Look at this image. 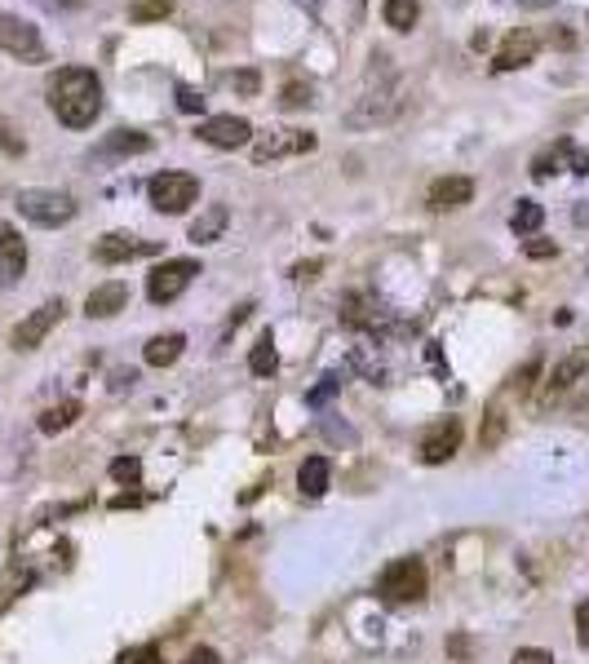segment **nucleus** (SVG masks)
Masks as SVG:
<instances>
[{
    "label": "nucleus",
    "mask_w": 589,
    "mask_h": 664,
    "mask_svg": "<svg viewBox=\"0 0 589 664\" xmlns=\"http://www.w3.org/2000/svg\"><path fill=\"white\" fill-rule=\"evenodd\" d=\"M319 271H323V261H297L293 266V280H315Z\"/></svg>",
    "instance_id": "42"
},
{
    "label": "nucleus",
    "mask_w": 589,
    "mask_h": 664,
    "mask_svg": "<svg viewBox=\"0 0 589 664\" xmlns=\"http://www.w3.org/2000/svg\"><path fill=\"white\" fill-rule=\"evenodd\" d=\"M302 151H315V133H302V128H280L271 138H261L253 147V160L267 164V160H280V156H302Z\"/></svg>",
    "instance_id": "11"
},
{
    "label": "nucleus",
    "mask_w": 589,
    "mask_h": 664,
    "mask_svg": "<svg viewBox=\"0 0 589 664\" xmlns=\"http://www.w3.org/2000/svg\"><path fill=\"white\" fill-rule=\"evenodd\" d=\"M470 199H475V182L452 173V177H439V182L430 186V199H426V205H430L434 213H456V209H466Z\"/></svg>",
    "instance_id": "13"
},
{
    "label": "nucleus",
    "mask_w": 589,
    "mask_h": 664,
    "mask_svg": "<svg viewBox=\"0 0 589 664\" xmlns=\"http://www.w3.org/2000/svg\"><path fill=\"white\" fill-rule=\"evenodd\" d=\"M62 310H68V306H62V297H53V302H45V306H36L19 328H14V351H36L45 337H49V332L58 328V319H62Z\"/></svg>",
    "instance_id": "8"
},
{
    "label": "nucleus",
    "mask_w": 589,
    "mask_h": 664,
    "mask_svg": "<svg viewBox=\"0 0 589 664\" xmlns=\"http://www.w3.org/2000/svg\"><path fill=\"white\" fill-rule=\"evenodd\" d=\"M195 138L218 147V151H235V147L253 143V124L244 115H209V120H200V128H195Z\"/></svg>",
    "instance_id": "7"
},
{
    "label": "nucleus",
    "mask_w": 589,
    "mask_h": 664,
    "mask_svg": "<svg viewBox=\"0 0 589 664\" xmlns=\"http://www.w3.org/2000/svg\"><path fill=\"white\" fill-rule=\"evenodd\" d=\"M589 222V209H576V226H585Z\"/></svg>",
    "instance_id": "46"
},
{
    "label": "nucleus",
    "mask_w": 589,
    "mask_h": 664,
    "mask_svg": "<svg viewBox=\"0 0 589 664\" xmlns=\"http://www.w3.org/2000/svg\"><path fill=\"white\" fill-rule=\"evenodd\" d=\"M572 173H589V156L572 147Z\"/></svg>",
    "instance_id": "44"
},
{
    "label": "nucleus",
    "mask_w": 589,
    "mask_h": 664,
    "mask_svg": "<svg viewBox=\"0 0 589 664\" xmlns=\"http://www.w3.org/2000/svg\"><path fill=\"white\" fill-rule=\"evenodd\" d=\"M182 351H186V337H182V332H160V337H151V342H147L143 359H147L151 368H169V364H177V359H182Z\"/></svg>",
    "instance_id": "20"
},
{
    "label": "nucleus",
    "mask_w": 589,
    "mask_h": 664,
    "mask_svg": "<svg viewBox=\"0 0 589 664\" xmlns=\"http://www.w3.org/2000/svg\"><path fill=\"white\" fill-rule=\"evenodd\" d=\"M151 151V138L147 133H138V128H115V133H107V138L98 143V160H128V156H147Z\"/></svg>",
    "instance_id": "15"
},
{
    "label": "nucleus",
    "mask_w": 589,
    "mask_h": 664,
    "mask_svg": "<svg viewBox=\"0 0 589 664\" xmlns=\"http://www.w3.org/2000/svg\"><path fill=\"white\" fill-rule=\"evenodd\" d=\"M280 368V355H275V342H271V332L261 337L257 346H253V355H248V372L253 377H271Z\"/></svg>",
    "instance_id": "26"
},
{
    "label": "nucleus",
    "mask_w": 589,
    "mask_h": 664,
    "mask_svg": "<svg viewBox=\"0 0 589 664\" xmlns=\"http://www.w3.org/2000/svg\"><path fill=\"white\" fill-rule=\"evenodd\" d=\"M541 222H545V209L537 205V199H518V209H514V218H510V231H514V235H537Z\"/></svg>",
    "instance_id": "24"
},
{
    "label": "nucleus",
    "mask_w": 589,
    "mask_h": 664,
    "mask_svg": "<svg viewBox=\"0 0 589 664\" xmlns=\"http://www.w3.org/2000/svg\"><path fill=\"white\" fill-rule=\"evenodd\" d=\"M400 89H377V94H364L359 98V107L346 115V124L351 128H372V124H385L390 115L400 111V98H395Z\"/></svg>",
    "instance_id": "12"
},
{
    "label": "nucleus",
    "mask_w": 589,
    "mask_h": 664,
    "mask_svg": "<svg viewBox=\"0 0 589 664\" xmlns=\"http://www.w3.org/2000/svg\"><path fill=\"white\" fill-rule=\"evenodd\" d=\"M177 107H182V111H205V98L182 85V89H177Z\"/></svg>",
    "instance_id": "39"
},
{
    "label": "nucleus",
    "mask_w": 589,
    "mask_h": 664,
    "mask_svg": "<svg viewBox=\"0 0 589 664\" xmlns=\"http://www.w3.org/2000/svg\"><path fill=\"white\" fill-rule=\"evenodd\" d=\"M23 271H27V244L10 222H0V284H19Z\"/></svg>",
    "instance_id": "14"
},
{
    "label": "nucleus",
    "mask_w": 589,
    "mask_h": 664,
    "mask_svg": "<svg viewBox=\"0 0 589 664\" xmlns=\"http://www.w3.org/2000/svg\"><path fill=\"white\" fill-rule=\"evenodd\" d=\"M111 479L115 483H138L143 479V460L138 456H115L111 460Z\"/></svg>",
    "instance_id": "28"
},
{
    "label": "nucleus",
    "mask_w": 589,
    "mask_h": 664,
    "mask_svg": "<svg viewBox=\"0 0 589 664\" xmlns=\"http://www.w3.org/2000/svg\"><path fill=\"white\" fill-rule=\"evenodd\" d=\"M323 439H329V443H355V430L338 426V421H323Z\"/></svg>",
    "instance_id": "38"
},
{
    "label": "nucleus",
    "mask_w": 589,
    "mask_h": 664,
    "mask_svg": "<svg viewBox=\"0 0 589 664\" xmlns=\"http://www.w3.org/2000/svg\"><path fill=\"white\" fill-rule=\"evenodd\" d=\"M342 319H346L351 328H368V323L381 319V302H377L372 293H346V297H342Z\"/></svg>",
    "instance_id": "21"
},
{
    "label": "nucleus",
    "mask_w": 589,
    "mask_h": 664,
    "mask_svg": "<svg viewBox=\"0 0 589 664\" xmlns=\"http://www.w3.org/2000/svg\"><path fill=\"white\" fill-rule=\"evenodd\" d=\"M501 439H505V417H501V413H488V426H483V434H479L483 452H492Z\"/></svg>",
    "instance_id": "32"
},
{
    "label": "nucleus",
    "mask_w": 589,
    "mask_h": 664,
    "mask_svg": "<svg viewBox=\"0 0 589 664\" xmlns=\"http://www.w3.org/2000/svg\"><path fill=\"white\" fill-rule=\"evenodd\" d=\"M222 85L235 89V94H244V98H253L261 89V76L257 72H231V76H222Z\"/></svg>",
    "instance_id": "30"
},
{
    "label": "nucleus",
    "mask_w": 589,
    "mask_h": 664,
    "mask_svg": "<svg viewBox=\"0 0 589 664\" xmlns=\"http://www.w3.org/2000/svg\"><path fill=\"white\" fill-rule=\"evenodd\" d=\"M456 447H462V421H456V417H443V421H434V426L426 430V439H421V460H426V465H443V460L456 456Z\"/></svg>",
    "instance_id": "9"
},
{
    "label": "nucleus",
    "mask_w": 589,
    "mask_h": 664,
    "mask_svg": "<svg viewBox=\"0 0 589 664\" xmlns=\"http://www.w3.org/2000/svg\"><path fill=\"white\" fill-rule=\"evenodd\" d=\"M329 483H333V465H329V456H306L302 470H297L302 496H306V501H319L323 492H329Z\"/></svg>",
    "instance_id": "18"
},
{
    "label": "nucleus",
    "mask_w": 589,
    "mask_h": 664,
    "mask_svg": "<svg viewBox=\"0 0 589 664\" xmlns=\"http://www.w3.org/2000/svg\"><path fill=\"white\" fill-rule=\"evenodd\" d=\"M169 14H173V0H138L134 5L138 23H156V19H169Z\"/></svg>",
    "instance_id": "29"
},
{
    "label": "nucleus",
    "mask_w": 589,
    "mask_h": 664,
    "mask_svg": "<svg viewBox=\"0 0 589 664\" xmlns=\"http://www.w3.org/2000/svg\"><path fill=\"white\" fill-rule=\"evenodd\" d=\"M537 49H541V40H537L532 32H514V36H505V45L496 49L492 66H496V72H518V66H528V62L537 58Z\"/></svg>",
    "instance_id": "16"
},
{
    "label": "nucleus",
    "mask_w": 589,
    "mask_h": 664,
    "mask_svg": "<svg viewBox=\"0 0 589 664\" xmlns=\"http://www.w3.org/2000/svg\"><path fill=\"white\" fill-rule=\"evenodd\" d=\"M430 589V576H426V563L421 558H395L381 576H377V593L381 603L390 607H404V603H421Z\"/></svg>",
    "instance_id": "2"
},
{
    "label": "nucleus",
    "mask_w": 589,
    "mask_h": 664,
    "mask_svg": "<svg viewBox=\"0 0 589 664\" xmlns=\"http://www.w3.org/2000/svg\"><path fill=\"white\" fill-rule=\"evenodd\" d=\"M528 257H559V244L554 239H528Z\"/></svg>",
    "instance_id": "40"
},
{
    "label": "nucleus",
    "mask_w": 589,
    "mask_h": 664,
    "mask_svg": "<svg viewBox=\"0 0 589 664\" xmlns=\"http://www.w3.org/2000/svg\"><path fill=\"white\" fill-rule=\"evenodd\" d=\"M76 417H81V404H58V408H49V413L40 417V434H58V430H68Z\"/></svg>",
    "instance_id": "27"
},
{
    "label": "nucleus",
    "mask_w": 589,
    "mask_h": 664,
    "mask_svg": "<svg viewBox=\"0 0 589 664\" xmlns=\"http://www.w3.org/2000/svg\"><path fill=\"white\" fill-rule=\"evenodd\" d=\"M541 372V359H528V364H523L514 377H510V390H518V394H528L532 390V377Z\"/></svg>",
    "instance_id": "34"
},
{
    "label": "nucleus",
    "mask_w": 589,
    "mask_h": 664,
    "mask_svg": "<svg viewBox=\"0 0 589 664\" xmlns=\"http://www.w3.org/2000/svg\"><path fill=\"white\" fill-rule=\"evenodd\" d=\"M49 111L68 128H89L102 115V81L89 66H62L49 76Z\"/></svg>",
    "instance_id": "1"
},
{
    "label": "nucleus",
    "mask_w": 589,
    "mask_h": 664,
    "mask_svg": "<svg viewBox=\"0 0 589 664\" xmlns=\"http://www.w3.org/2000/svg\"><path fill=\"white\" fill-rule=\"evenodd\" d=\"M381 19H385L390 32H413L417 19H421V0H385Z\"/></svg>",
    "instance_id": "22"
},
{
    "label": "nucleus",
    "mask_w": 589,
    "mask_h": 664,
    "mask_svg": "<svg viewBox=\"0 0 589 664\" xmlns=\"http://www.w3.org/2000/svg\"><path fill=\"white\" fill-rule=\"evenodd\" d=\"M156 244L151 239H138V235H124V231H111L94 244V257L102 266H120V261H134V257H151Z\"/></svg>",
    "instance_id": "10"
},
{
    "label": "nucleus",
    "mask_w": 589,
    "mask_h": 664,
    "mask_svg": "<svg viewBox=\"0 0 589 664\" xmlns=\"http://www.w3.org/2000/svg\"><path fill=\"white\" fill-rule=\"evenodd\" d=\"M120 664H164L160 642H143V647H134V651H124V655H120Z\"/></svg>",
    "instance_id": "31"
},
{
    "label": "nucleus",
    "mask_w": 589,
    "mask_h": 664,
    "mask_svg": "<svg viewBox=\"0 0 589 664\" xmlns=\"http://www.w3.org/2000/svg\"><path fill=\"white\" fill-rule=\"evenodd\" d=\"M195 275H200V261H195V257H169V261H160L156 271L147 275V297L156 306H169V302H177L191 288Z\"/></svg>",
    "instance_id": "5"
},
{
    "label": "nucleus",
    "mask_w": 589,
    "mask_h": 664,
    "mask_svg": "<svg viewBox=\"0 0 589 664\" xmlns=\"http://www.w3.org/2000/svg\"><path fill=\"white\" fill-rule=\"evenodd\" d=\"M585 271H589V257H585Z\"/></svg>",
    "instance_id": "47"
},
{
    "label": "nucleus",
    "mask_w": 589,
    "mask_h": 664,
    "mask_svg": "<svg viewBox=\"0 0 589 664\" xmlns=\"http://www.w3.org/2000/svg\"><path fill=\"white\" fill-rule=\"evenodd\" d=\"M447 651H452L456 660H470V638H466V634H456V638L447 642Z\"/></svg>",
    "instance_id": "43"
},
{
    "label": "nucleus",
    "mask_w": 589,
    "mask_h": 664,
    "mask_svg": "<svg viewBox=\"0 0 589 664\" xmlns=\"http://www.w3.org/2000/svg\"><path fill=\"white\" fill-rule=\"evenodd\" d=\"M186 664H222V660H218V651H213V647H195V651L186 655Z\"/></svg>",
    "instance_id": "41"
},
{
    "label": "nucleus",
    "mask_w": 589,
    "mask_h": 664,
    "mask_svg": "<svg viewBox=\"0 0 589 664\" xmlns=\"http://www.w3.org/2000/svg\"><path fill=\"white\" fill-rule=\"evenodd\" d=\"M338 390H342V377H323V381H319V385H315V390L306 394V404H310V408H319V404H329V398H333Z\"/></svg>",
    "instance_id": "33"
},
{
    "label": "nucleus",
    "mask_w": 589,
    "mask_h": 664,
    "mask_svg": "<svg viewBox=\"0 0 589 664\" xmlns=\"http://www.w3.org/2000/svg\"><path fill=\"white\" fill-rule=\"evenodd\" d=\"M589 368V351H576V355H567L554 372H550V394H563V390H572L576 385V377Z\"/></svg>",
    "instance_id": "23"
},
{
    "label": "nucleus",
    "mask_w": 589,
    "mask_h": 664,
    "mask_svg": "<svg viewBox=\"0 0 589 664\" xmlns=\"http://www.w3.org/2000/svg\"><path fill=\"white\" fill-rule=\"evenodd\" d=\"M576 647L580 651H589V598L576 607Z\"/></svg>",
    "instance_id": "37"
},
{
    "label": "nucleus",
    "mask_w": 589,
    "mask_h": 664,
    "mask_svg": "<svg viewBox=\"0 0 589 664\" xmlns=\"http://www.w3.org/2000/svg\"><path fill=\"white\" fill-rule=\"evenodd\" d=\"M514 5H523V10H550V5H559V0H514Z\"/></svg>",
    "instance_id": "45"
},
{
    "label": "nucleus",
    "mask_w": 589,
    "mask_h": 664,
    "mask_svg": "<svg viewBox=\"0 0 589 664\" xmlns=\"http://www.w3.org/2000/svg\"><path fill=\"white\" fill-rule=\"evenodd\" d=\"M572 160V143H559V147H550V151H541L537 160H532V177L537 182H545V177H554V173H563V164Z\"/></svg>",
    "instance_id": "25"
},
{
    "label": "nucleus",
    "mask_w": 589,
    "mask_h": 664,
    "mask_svg": "<svg viewBox=\"0 0 589 664\" xmlns=\"http://www.w3.org/2000/svg\"><path fill=\"white\" fill-rule=\"evenodd\" d=\"M128 306V288L120 284V280H107V284H98L89 297H85V315L89 319H111V315H120Z\"/></svg>",
    "instance_id": "17"
},
{
    "label": "nucleus",
    "mask_w": 589,
    "mask_h": 664,
    "mask_svg": "<svg viewBox=\"0 0 589 664\" xmlns=\"http://www.w3.org/2000/svg\"><path fill=\"white\" fill-rule=\"evenodd\" d=\"M510 664H554V655H550V651H541V647H518Z\"/></svg>",
    "instance_id": "36"
},
{
    "label": "nucleus",
    "mask_w": 589,
    "mask_h": 664,
    "mask_svg": "<svg viewBox=\"0 0 589 664\" xmlns=\"http://www.w3.org/2000/svg\"><path fill=\"white\" fill-rule=\"evenodd\" d=\"M147 195H151V209L156 213H186L195 199H200V177L164 169V173H156L147 182Z\"/></svg>",
    "instance_id": "4"
},
{
    "label": "nucleus",
    "mask_w": 589,
    "mask_h": 664,
    "mask_svg": "<svg viewBox=\"0 0 589 664\" xmlns=\"http://www.w3.org/2000/svg\"><path fill=\"white\" fill-rule=\"evenodd\" d=\"M19 213L32 222V226H45V231H58L76 218V199L68 190H49V186H27L19 190Z\"/></svg>",
    "instance_id": "3"
},
{
    "label": "nucleus",
    "mask_w": 589,
    "mask_h": 664,
    "mask_svg": "<svg viewBox=\"0 0 589 664\" xmlns=\"http://www.w3.org/2000/svg\"><path fill=\"white\" fill-rule=\"evenodd\" d=\"M289 111H297V107H310L315 98H310V85H284V98H280Z\"/></svg>",
    "instance_id": "35"
},
{
    "label": "nucleus",
    "mask_w": 589,
    "mask_h": 664,
    "mask_svg": "<svg viewBox=\"0 0 589 664\" xmlns=\"http://www.w3.org/2000/svg\"><path fill=\"white\" fill-rule=\"evenodd\" d=\"M0 49L19 62H45L49 49H45V36L36 23L19 19V14H0Z\"/></svg>",
    "instance_id": "6"
},
{
    "label": "nucleus",
    "mask_w": 589,
    "mask_h": 664,
    "mask_svg": "<svg viewBox=\"0 0 589 664\" xmlns=\"http://www.w3.org/2000/svg\"><path fill=\"white\" fill-rule=\"evenodd\" d=\"M226 222H231V209L226 205H209L200 218L191 222V244H218L222 231H226Z\"/></svg>",
    "instance_id": "19"
}]
</instances>
